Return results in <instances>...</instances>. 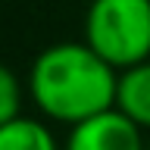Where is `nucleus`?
<instances>
[{"instance_id":"f257e3e1","label":"nucleus","mask_w":150,"mask_h":150,"mask_svg":"<svg viewBox=\"0 0 150 150\" xmlns=\"http://www.w3.org/2000/svg\"><path fill=\"white\" fill-rule=\"evenodd\" d=\"M119 72L84 41H59L31 59L25 75L28 100L44 122L72 128L116 106Z\"/></svg>"},{"instance_id":"f03ea898","label":"nucleus","mask_w":150,"mask_h":150,"mask_svg":"<svg viewBox=\"0 0 150 150\" xmlns=\"http://www.w3.org/2000/svg\"><path fill=\"white\" fill-rule=\"evenodd\" d=\"M84 44L116 72L150 59V0H91Z\"/></svg>"},{"instance_id":"7ed1b4c3","label":"nucleus","mask_w":150,"mask_h":150,"mask_svg":"<svg viewBox=\"0 0 150 150\" xmlns=\"http://www.w3.org/2000/svg\"><path fill=\"white\" fill-rule=\"evenodd\" d=\"M63 150H150V147L144 144V131L112 106L94 119L72 125L63 141Z\"/></svg>"},{"instance_id":"20e7f679","label":"nucleus","mask_w":150,"mask_h":150,"mask_svg":"<svg viewBox=\"0 0 150 150\" xmlns=\"http://www.w3.org/2000/svg\"><path fill=\"white\" fill-rule=\"evenodd\" d=\"M116 110L128 116L141 131H150V59L119 72Z\"/></svg>"},{"instance_id":"39448f33","label":"nucleus","mask_w":150,"mask_h":150,"mask_svg":"<svg viewBox=\"0 0 150 150\" xmlns=\"http://www.w3.org/2000/svg\"><path fill=\"white\" fill-rule=\"evenodd\" d=\"M0 150H63V144L56 141L50 122L38 116H19L0 125Z\"/></svg>"},{"instance_id":"423d86ee","label":"nucleus","mask_w":150,"mask_h":150,"mask_svg":"<svg viewBox=\"0 0 150 150\" xmlns=\"http://www.w3.org/2000/svg\"><path fill=\"white\" fill-rule=\"evenodd\" d=\"M25 81L16 75V69H9L6 63H0V125L19 119L22 106H25Z\"/></svg>"}]
</instances>
